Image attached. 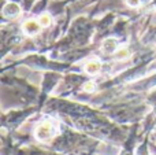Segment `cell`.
Returning a JSON list of instances; mask_svg holds the SVG:
<instances>
[{
  "instance_id": "6da1fadb",
  "label": "cell",
  "mask_w": 156,
  "mask_h": 155,
  "mask_svg": "<svg viewBox=\"0 0 156 155\" xmlns=\"http://www.w3.org/2000/svg\"><path fill=\"white\" fill-rule=\"evenodd\" d=\"M51 132H52V126L49 124H44L37 129V136L40 139H45V137L51 136Z\"/></svg>"
},
{
  "instance_id": "7a4b0ae2",
  "label": "cell",
  "mask_w": 156,
  "mask_h": 155,
  "mask_svg": "<svg viewBox=\"0 0 156 155\" xmlns=\"http://www.w3.org/2000/svg\"><path fill=\"white\" fill-rule=\"evenodd\" d=\"M40 26L41 25L38 23V22H36V21H27V22H25V25H23V29L26 30L27 33H37L38 30H40Z\"/></svg>"
},
{
  "instance_id": "3957f363",
  "label": "cell",
  "mask_w": 156,
  "mask_h": 155,
  "mask_svg": "<svg viewBox=\"0 0 156 155\" xmlns=\"http://www.w3.org/2000/svg\"><path fill=\"white\" fill-rule=\"evenodd\" d=\"M99 69H100V65H99V63H96V62H90V63H88V65H86V71H88L89 74L97 73V71H99Z\"/></svg>"
},
{
  "instance_id": "277c9868",
  "label": "cell",
  "mask_w": 156,
  "mask_h": 155,
  "mask_svg": "<svg viewBox=\"0 0 156 155\" xmlns=\"http://www.w3.org/2000/svg\"><path fill=\"white\" fill-rule=\"evenodd\" d=\"M38 23H40L41 26H48V25L51 23V16H49L48 14H43V15L38 18Z\"/></svg>"
},
{
  "instance_id": "5b68a950",
  "label": "cell",
  "mask_w": 156,
  "mask_h": 155,
  "mask_svg": "<svg viewBox=\"0 0 156 155\" xmlns=\"http://www.w3.org/2000/svg\"><path fill=\"white\" fill-rule=\"evenodd\" d=\"M83 88H85L86 91H92L94 88V84H93V82H88V84L83 85Z\"/></svg>"
},
{
  "instance_id": "8992f818",
  "label": "cell",
  "mask_w": 156,
  "mask_h": 155,
  "mask_svg": "<svg viewBox=\"0 0 156 155\" xmlns=\"http://www.w3.org/2000/svg\"><path fill=\"white\" fill-rule=\"evenodd\" d=\"M126 55H127V51H126V49H122V51L119 49V52H118V56H119V58H121V56H126Z\"/></svg>"
},
{
  "instance_id": "52a82bcc",
  "label": "cell",
  "mask_w": 156,
  "mask_h": 155,
  "mask_svg": "<svg viewBox=\"0 0 156 155\" xmlns=\"http://www.w3.org/2000/svg\"><path fill=\"white\" fill-rule=\"evenodd\" d=\"M127 3H129L130 5H137L138 3H140V0H127Z\"/></svg>"
}]
</instances>
